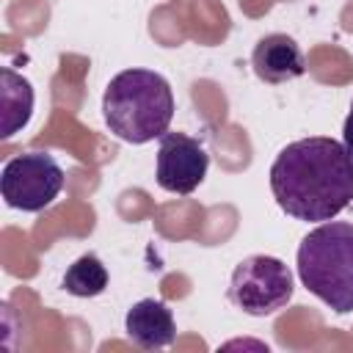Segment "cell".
Masks as SVG:
<instances>
[{
	"mask_svg": "<svg viewBox=\"0 0 353 353\" xmlns=\"http://www.w3.org/2000/svg\"><path fill=\"white\" fill-rule=\"evenodd\" d=\"M270 190L290 218L331 221L353 201V157L342 141L325 135L292 141L270 165Z\"/></svg>",
	"mask_w": 353,
	"mask_h": 353,
	"instance_id": "cell-1",
	"label": "cell"
},
{
	"mask_svg": "<svg viewBox=\"0 0 353 353\" xmlns=\"http://www.w3.org/2000/svg\"><path fill=\"white\" fill-rule=\"evenodd\" d=\"M102 119L119 141L132 146L163 138L174 119V94L168 80L152 69L119 72L102 94Z\"/></svg>",
	"mask_w": 353,
	"mask_h": 353,
	"instance_id": "cell-2",
	"label": "cell"
},
{
	"mask_svg": "<svg viewBox=\"0 0 353 353\" xmlns=\"http://www.w3.org/2000/svg\"><path fill=\"white\" fill-rule=\"evenodd\" d=\"M298 279L331 312H353V223L314 226L298 245Z\"/></svg>",
	"mask_w": 353,
	"mask_h": 353,
	"instance_id": "cell-3",
	"label": "cell"
},
{
	"mask_svg": "<svg viewBox=\"0 0 353 353\" xmlns=\"http://www.w3.org/2000/svg\"><path fill=\"white\" fill-rule=\"evenodd\" d=\"M292 273L279 256L251 254L232 270L229 301L251 317L281 312L292 301Z\"/></svg>",
	"mask_w": 353,
	"mask_h": 353,
	"instance_id": "cell-4",
	"label": "cell"
},
{
	"mask_svg": "<svg viewBox=\"0 0 353 353\" xmlns=\"http://www.w3.org/2000/svg\"><path fill=\"white\" fill-rule=\"evenodd\" d=\"M63 188V168L47 152H25L11 157L0 174V193L8 207L39 212L50 207Z\"/></svg>",
	"mask_w": 353,
	"mask_h": 353,
	"instance_id": "cell-5",
	"label": "cell"
},
{
	"mask_svg": "<svg viewBox=\"0 0 353 353\" xmlns=\"http://www.w3.org/2000/svg\"><path fill=\"white\" fill-rule=\"evenodd\" d=\"M207 168H210V154L196 138L185 132H165L160 138L154 176L163 190L188 196L204 182Z\"/></svg>",
	"mask_w": 353,
	"mask_h": 353,
	"instance_id": "cell-6",
	"label": "cell"
},
{
	"mask_svg": "<svg viewBox=\"0 0 353 353\" xmlns=\"http://www.w3.org/2000/svg\"><path fill=\"white\" fill-rule=\"evenodd\" d=\"M251 66H254V74L268 85H281L306 72L303 52L298 41L287 33L262 36L251 52Z\"/></svg>",
	"mask_w": 353,
	"mask_h": 353,
	"instance_id": "cell-7",
	"label": "cell"
},
{
	"mask_svg": "<svg viewBox=\"0 0 353 353\" xmlns=\"http://www.w3.org/2000/svg\"><path fill=\"white\" fill-rule=\"evenodd\" d=\"M127 336L143 350H163L176 339V323L171 309L157 298H141L127 309Z\"/></svg>",
	"mask_w": 353,
	"mask_h": 353,
	"instance_id": "cell-8",
	"label": "cell"
},
{
	"mask_svg": "<svg viewBox=\"0 0 353 353\" xmlns=\"http://www.w3.org/2000/svg\"><path fill=\"white\" fill-rule=\"evenodd\" d=\"M3 94H0V110H3V138H11L19 132L30 116H33V85L17 74L11 66H3Z\"/></svg>",
	"mask_w": 353,
	"mask_h": 353,
	"instance_id": "cell-9",
	"label": "cell"
},
{
	"mask_svg": "<svg viewBox=\"0 0 353 353\" xmlns=\"http://www.w3.org/2000/svg\"><path fill=\"white\" fill-rule=\"evenodd\" d=\"M61 287L74 295V298H94V295H102L105 287H108V268L102 265V259L97 254H83L77 256L66 273H63V281Z\"/></svg>",
	"mask_w": 353,
	"mask_h": 353,
	"instance_id": "cell-10",
	"label": "cell"
},
{
	"mask_svg": "<svg viewBox=\"0 0 353 353\" xmlns=\"http://www.w3.org/2000/svg\"><path fill=\"white\" fill-rule=\"evenodd\" d=\"M342 143L347 146L350 157H353V102H350V110L345 116V124H342Z\"/></svg>",
	"mask_w": 353,
	"mask_h": 353,
	"instance_id": "cell-11",
	"label": "cell"
}]
</instances>
